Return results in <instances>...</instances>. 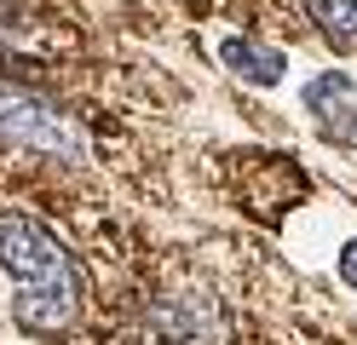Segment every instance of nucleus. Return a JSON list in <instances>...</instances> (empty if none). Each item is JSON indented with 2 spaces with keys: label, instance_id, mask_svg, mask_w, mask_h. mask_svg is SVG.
Instances as JSON below:
<instances>
[{
  "label": "nucleus",
  "instance_id": "obj_9",
  "mask_svg": "<svg viewBox=\"0 0 357 345\" xmlns=\"http://www.w3.org/2000/svg\"><path fill=\"white\" fill-rule=\"evenodd\" d=\"M340 276H346V288H357V236L340 247Z\"/></svg>",
  "mask_w": 357,
  "mask_h": 345
},
{
  "label": "nucleus",
  "instance_id": "obj_8",
  "mask_svg": "<svg viewBox=\"0 0 357 345\" xmlns=\"http://www.w3.org/2000/svg\"><path fill=\"white\" fill-rule=\"evenodd\" d=\"M17 29H24V12H17L12 0H0V40H6V35H17Z\"/></svg>",
  "mask_w": 357,
  "mask_h": 345
},
{
  "label": "nucleus",
  "instance_id": "obj_4",
  "mask_svg": "<svg viewBox=\"0 0 357 345\" xmlns=\"http://www.w3.org/2000/svg\"><path fill=\"white\" fill-rule=\"evenodd\" d=\"M305 109L317 115L323 138L357 150V81L346 75V69H328V75L305 81Z\"/></svg>",
  "mask_w": 357,
  "mask_h": 345
},
{
  "label": "nucleus",
  "instance_id": "obj_2",
  "mask_svg": "<svg viewBox=\"0 0 357 345\" xmlns=\"http://www.w3.org/2000/svg\"><path fill=\"white\" fill-rule=\"evenodd\" d=\"M0 265L24 288H47V282H70L75 276L63 242L29 213H0Z\"/></svg>",
  "mask_w": 357,
  "mask_h": 345
},
{
  "label": "nucleus",
  "instance_id": "obj_5",
  "mask_svg": "<svg viewBox=\"0 0 357 345\" xmlns=\"http://www.w3.org/2000/svg\"><path fill=\"white\" fill-rule=\"evenodd\" d=\"M12 316H17V328L47 334V339L63 334V328H75V316H81V276H70V282H47V288H17Z\"/></svg>",
  "mask_w": 357,
  "mask_h": 345
},
{
  "label": "nucleus",
  "instance_id": "obj_1",
  "mask_svg": "<svg viewBox=\"0 0 357 345\" xmlns=\"http://www.w3.org/2000/svg\"><path fill=\"white\" fill-rule=\"evenodd\" d=\"M0 138L40 150L52 161H86V132L63 109H52L47 98H29V92H0Z\"/></svg>",
  "mask_w": 357,
  "mask_h": 345
},
{
  "label": "nucleus",
  "instance_id": "obj_7",
  "mask_svg": "<svg viewBox=\"0 0 357 345\" xmlns=\"http://www.w3.org/2000/svg\"><path fill=\"white\" fill-rule=\"evenodd\" d=\"M311 17L323 23L328 40L357 46V0H311Z\"/></svg>",
  "mask_w": 357,
  "mask_h": 345
},
{
  "label": "nucleus",
  "instance_id": "obj_3",
  "mask_svg": "<svg viewBox=\"0 0 357 345\" xmlns=\"http://www.w3.org/2000/svg\"><path fill=\"white\" fill-rule=\"evenodd\" d=\"M150 328L162 334L167 345H225V311H219L213 293H173L150 311Z\"/></svg>",
  "mask_w": 357,
  "mask_h": 345
},
{
  "label": "nucleus",
  "instance_id": "obj_6",
  "mask_svg": "<svg viewBox=\"0 0 357 345\" xmlns=\"http://www.w3.org/2000/svg\"><path fill=\"white\" fill-rule=\"evenodd\" d=\"M219 58H225L242 81H259V86H277L282 69H288V58L277 52V46H259V40H248V35H231L225 46H219Z\"/></svg>",
  "mask_w": 357,
  "mask_h": 345
}]
</instances>
